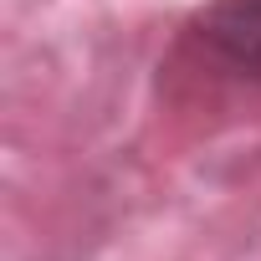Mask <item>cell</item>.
I'll list each match as a JSON object with an SVG mask.
<instances>
[{
    "mask_svg": "<svg viewBox=\"0 0 261 261\" xmlns=\"http://www.w3.org/2000/svg\"><path fill=\"white\" fill-rule=\"evenodd\" d=\"M195 31L220 62L261 82V0H210Z\"/></svg>",
    "mask_w": 261,
    "mask_h": 261,
    "instance_id": "6da1fadb",
    "label": "cell"
}]
</instances>
